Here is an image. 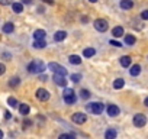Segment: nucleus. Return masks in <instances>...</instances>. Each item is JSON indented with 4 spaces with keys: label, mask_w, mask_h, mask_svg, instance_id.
Returning <instances> with one entry per match:
<instances>
[{
    "label": "nucleus",
    "mask_w": 148,
    "mask_h": 139,
    "mask_svg": "<svg viewBox=\"0 0 148 139\" xmlns=\"http://www.w3.org/2000/svg\"><path fill=\"white\" fill-rule=\"evenodd\" d=\"M112 35H113L115 38L123 36V28H122V26H115V28L112 29Z\"/></svg>",
    "instance_id": "ddd939ff"
},
{
    "label": "nucleus",
    "mask_w": 148,
    "mask_h": 139,
    "mask_svg": "<svg viewBox=\"0 0 148 139\" xmlns=\"http://www.w3.org/2000/svg\"><path fill=\"white\" fill-rule=\"evenodd\" d=\"M119 107L116 106V104H110L109 107H108V114L109 116H112V117H115V116H118L119 114Z\"/></svg>",
    "instance_id": "9d476101"
},
{
    "label": "nucleus",
    "mask_w": 148,
    "mask_h": 139,
    "mask_svg": "<svg viewBox=\"0 0 148 139\" xmlns=\"http://www.w3.org/2000/svg\"><path fill=\"white\" fill-rule=\"evenodd\" d=\"M10 3H12V0H0V5H2V6H8Z\"/></svg>",
    "instance_id": "7c9ffc66"
},
{
    "label": "nucleus",
    "mask_w": 148,
    "mask_h": 139,
    "mask_svg": "<svg viewBox=\"0 0 148 139\" xmlns=\"http://www.w3.org/2000/svg\"><path fill=\"white\" fill-rule=\"evenodd\" d=\"M5 71H6L5 64H0V76H3V74H5Z\"/></svg>",
    "instance_id": "473e14b6"
},
{
    "label": "nucleus",
    "mask_w": 148,
    "mask_h": 139,
    "mask_svg": "<svg viewBox=\"0 0 148 139\" xmlns=\"http://www.w3.org/2000/svg\"><path fill=\"white\" fill-rule=\"evenodd\" d=\"M65 38H67V32H65V31H58V32H55V35H54L55 42H61V41H64Z\"/></svg>",
    "instance_id": "9b49d317"
},
{
    "label": "nucleus",
    "mask_w": 148,
    "mask_h": 139,
    "mask_svg": "<svg viewBox=\"0 0 148 139\" xmlns=\"http://www.w3.org/2000/svg\"><path fill=\"white\" fill-rule=\"evenodd\" d=\"M125 86V81L122 80V78H116L115 81H113V87L116 89V90H119V89H122Z\"/></svg>",
    "instance_id": "b1692460"
},
{
    "label": "nucleus",
    "mask_w": 148,
    "mask_h": 139,
    "mask_svg": "<svg viewBox=\"0 0 148 139\" xmlns=\"http://www.w3.org/2000/svg\"><path fill=\"white\" fill-rule=\"evenodd\" d=\"M48 68L51 70L52 73H57V74H62V76H67V70L62 67V65H60V64H57V62H49L48 64Z\"/></svg>",
    "instance_id": "7ed1b4c3"
},
{
    "label": "nucleus",
    "mask_w": 148,
    "mask_h": 139,
    "mask_svg": "<svg viewBox=\"0 0 148 139\" xmlns=\"http://www.w3.org/2000/svg\"><path fill=\"white\" fill-rule=\"evenodd\" d=\"M71 120H73L74 123H77V125H83V123L87 120V116H86L84 113H82V112H77V113H74V114L71 116Z\"/></svg>",
    "instance_id": "0eeeda50"
},
{
    "label": "nucleus",
    "mask_w": 148,
    "mask_h": 139,
    "mask_svg": "<svg viewBox=\"0 0 148 139\" xmlns=\"http://www.w3.org/2000/svg\"><path fill=\"white\" fill-rule=\"evenodd\" d=\"M62 96H64V102L67 104H74V103H76V94H74L73 89H65Z\"/></svg>",
    "instance_id": "f03ea898"
},
{
    "label": "nucleus",
    "mask_w": 148,
    "mask_h": 139,
    "mask_svg": "<svg viewBox=\"0 0 148 139\" xmlns=\"http://www.w3.org/2000/svg\"><path fill=\"white\" fill-rule=\"evenodd\" d=\"M129 73H131V76H132V77L139 76V73H141V65H138V64L132 65V67H131V70H129Z\"/></svg>",
    "instance_id": "2eb2a0df"
},
{
    "label": "nucleus",
    "mask_w": 148,
    "mask_h": 139,
    "mask_svg": "<svg viewBox=\"0 0 148 139\" xmlns=\"http://www.w3.org/2000/svg\"><path fill=\"white\" fill-rule=\"evenodd\" d=\"M134 125L136 126V127H144L145 125H147V117L144 116V114H141V113H138V114H135L134 116Z\"/></svg>",
    "instance_id": "423d86ee"
},
{
    "label": "nucleus",
    "mask_w": 148,
    "mask_h": 139,
    "mask_svg": "<svg viewBox=\"0 0 148 139\" xmlns=\"http://www.w3.org/2000/svg\"><path fill=\"white\" fill-rule=\"evenodd\" d=\"M19 78L18 77H13V78H10V81H9V86L10 87H16V86H19Z\"/></svg>",
    "instance_id": "a878e982"
},
{
    "label": "nucleus",
    "mask_w": 148,
    "mask_h": 139,
    "mask_svg": "<svg viewBox=\"0 0 148 139\" xmlns=\"http://www.w3.org/2000/svg\"><path fill=\"white\" fill-rule=\"evenodd\" d=\"M95 54H96V49H95V48H86V49L83 51V55H84L86 58H92Z\"/></svg>",
    "instance_id": "5701e85b"
},
{
    "label": "nucleus",
    "mask_w": 148,
    "mask_h": 139,
    "mask_svg": "<svg viewBox=\"0 0 148 139\" xmlns=\"http://www.w3.org/2000/svg\"><path fill=\"white\" fill-rule=\"evenodd\" d=\"M8 104H9L10 107H16V106H18V100H16L15 97H9V99H8Z\"/></svg>",
    "instance_id": "bb28decb"
},
{
    "label": "nucleus",
    "mask_w": 148,
    "mask_h": 139,
    "mask_svg": "<svg viewBox=\"0 0 148 139\" xmlns=\"http://www.w3.org/2000/svg\"><path fill=\"white\" fill-rule=\"evenodd\" d=\"M28 71L31 74H41V73L45 71V64L42 61H39V59H35V61H32L28 65Z\"/></svg>",
    "instance_id": "f257e3e1"
},
{
    "label": "nucleus",
    "mask_w": 148,
    "mask_h": 139,
    "mask_svg": "<svg viewBox=\"0 0 148 139\" xmlns=\"http://www.w3.org/2000/svg\"><path fill=\"white\" fill-rule=\"evenodd\" d=\"M12 9H13L15 13H22L23 12V3H13Z\"/></svg>",
    "instance_id": "4be33fe9"
},
{
    "label": "nucleus",
    "mask_w": 148,
    "mask_h": 139,
    "mask_svg": "<svg viewBox=\"0 0 148 139\" xmlns=\"http://www.w3.org/2000/svg\"><path fill=\"white\" fill-rule=\"evenodd\" d=\"M68 61L73 64V65H80L82 64V58L79 55H70L68 57Z\"/></svg>",
    "instance_id": "dca6fc26"
},
{
    "label": "nucleus",
    "mask_w": 148,
    "mask_h": 139,
    "mask_svg": "<svg viewBox=\"0 0 148 139\" xmlns=\"http://www.w3.org/2000/svg\"><path fill=\"white\" fill-rule=\"evenodd\" d=\"M93 25H95L96 31H99V32H106L108 28H109V25H108V22L105 19H96Z\"/></svg>",
    "instance_id": "20e7f679"
},
{
    "label": "nucleus",
    "mask_w": 148,
    "mask_h": 139,
    "mask_svg": "<svg viewBox=\"0 0 148 139\" xmlns=\"http://www.w3.org/2000/svg\"><path fill=\"white\" fill-rule=\"evenodd\" d=\"M13 31H15V25L12 22H8V23L3 25V32L5 33H12Z\"/></svg>",
    "instance_id": "f3484780"
},
{
    "label": "nucleus",
    "mask_w": 148,
    "mask_h": 139,
    "mask_svg": "<svg viewBox=\"0 0 148 139\" xmlns=\"http://www.w3.org/2000/svg\"><path fill=\"white\" fill-rule=\"evenodd\" d=\"M22 3H25V5H31V3H32V0H22Z\"/></svg>",
    "instance_id": "f704fd0d"
},
{
    "label": "nucleus",
    "mask_w": 148,
    "mask_h": 139,
    "mask_svg": "<svg viewBox=\"0 0 148 139\" xmlns=\"http://www.w3.org/2000/svg\"><path fill=\"white\" fill-rule=\"evenodd\" d=\"M45 46H47L45 39H35V42H34V48H36V49H42V48H45Z\"/></svg>",
    "instance_id": "a211bd4d"
},
{
    "label": "nucleus",
    "mask_w": 148,
    "mask_h": 139,
    "mask_svg": "<svg viewBox=\"0 0 148 139\" xmlns=\"http://www.w3.org/2000/svg\"><path fill=\"white\" fill-rule=\"evenodd\" d=\"M60 138H61V139H67V138H68V139H73V138H74V135H70V133H62V135H60Z\"/></svg>",
    "instance_id": "c756f323"
},
{
    "label": "nucleus",
    "mask_w": 148,
    "mask_h": 139,
    "mask_svg": "<svg viewBox=\"0 0 148 139\" xmlns=\"http://www.w3.org/2000/svg\"><path fill=\"white\" fill-rule=\"evenodd\" d=\"M87 110L89 112H92L93 114H100L102 112H103V104L102 103H90L89 106H87Z\"/></svg>",
    "instance_id": "39448f33"
},
{
    "label": "nucleus",
    "mask_w": 148,
    "mask_h": 139,
    "mask_svg": "<svg viewBox=\"0 0 148 139\" xmlns=\"http://www.w3.org/2000/svg\"><path fill=\"white\" fill-rule=\"evenodd\" d=\"M110 45H113V46H116V48H121V46H122V45H121L119 42H116L115 39H112V41H110Z\"/></svg>",
    "instance_id": "72a5a7b5"
},
{
    "label": "nucleus",
    "mask_w": 148,
    "mask_h": 139,
    "mask_svg": "<svg viewBox=\"0 0 148 139\" xmlns=\"http://www.w3.org/2000/svg\"><path fill=\"white\" fill-rule=\"evenodd\" d=\"M135 42H136V39H135L134 35H126V36H125V44H126V45H134Z\"/></svg>",
    "instance_id": "393cba45"
},
{
    "label": "nucleus",
    "mask_w": 148,
    "mask_h": 139,
    "mask_svg": "<svg viewBox=\"0 0 148 139\" xmlns=\"http://www.w3.org/2000/svg\"><path fill=\"white\" fill-rule=\"evenodd\" d=\"M29 110H31V107H29L28 104H25V103H22V104L19 106V112H21V114H23V116L29 114Z\"/></svg>",
    "instance_id": "412c9836"
},
{
    "label": "nucleus",
    "mask_w": 148,
    "mask_h": 139,
    "mask_svg": "<svg viewBox=\"0 0 148 139\" xmlns=\"http://www.w3.org/2000/svg\"><path fill=\"white\" fill-rule=\"evenodd\" d=\"M119 5H121V7L125 9V10H129V9L134 7V2H132V0H121Z\"/></svg>",
    "instance_id": "f8f14e48"
},
{
    "label": "nucleus",
    "mask_w": 148,
    "mask_h": 139,
    "mask_svg": "<svg viewBox=\"0 0 148 139\" xmlns=\"http://www.w3.org/2000/svg\"><path fill=\"white\" fill-rule=\"evenodd\" d=\"M141 18H142L144 20H148V10H144V12L141 13Z\"/></svg>",
    "instance_id": "2f4dec72"
},
{
    "label": "nucleus",
    "mask_w": 148,
    "mask_h": 139,
    "mask_svg": "<svg viewBox=\"0 0 148 139\" xmlns=\"http://www.w3.org/2000/svg\"><path fill=\"white\" fill-rule=\"evenodd\" d=\"M121 65L125 67V68H128V67L131 65V57H128V55L121 57Z\"/></svg>",
    "instance_id": "6ab92c4d"
},
{
    "label": "nucleus",
    "mask_w": 148,
    "mask_h": 139,
    "mask_svg": "<svg viewBox=\"0 0 148 139\" xmlns=\"http://www.w3.org/2000/svg\"><path fill=\"white\" fill-rule=\"evenodd\" d=\"M64 77H65V76H62V74H57V73H54V81H55L58 86H61V87H65V86H67V81H65Z\"/></svg>",
    "instance_id": "1a4fd4ad"
},
{
    "label": "nucleus",
    "mask_w": 148,
    "mask_h": 139,
    "mask_svg": "<svg viewBox=\"0 0 148 139\" xmlns=\"http://www.w3.org/2000/svg\"><path fill=\"white\" fill-rule=\"evenodd\" d=\"M80 97H82V99H89V97H90V93L84 89V90H82V91H80Z\"/></svg>",
    "instance_id": "c85d7f7f"
},
{
    "label": "nucleus",
    "mask_w": 148,
    "mask_h": 139,
    "mask_svg": "<svg viewBox=\"0 0 148 139\" xmlns=\"http://www.w3.org/2000/svg\"><path fill=\"white\" fill-rule=\"evenodd\" d=\"M45 36H47V32L44 29H36L34 32V39H45Z\"/></svg>",
    "instance_id": "4468645a"
},
{
    "label": "nucleus",
    "mask_w": 148,
    "mask_h": 139,
    "mask_svg": "<svg viewBox=\"0 0 148 139\" xmlns=\"http://www.w3.org/2000/svg\"><path fill=\"white\" fill-rule=\"evenodd\" d=\"M36 99L41 100V102H47V100L49 99L48 90H45V89H38V90H36Z\"/></svg>",
    "instance_id": "6e6552de"
},
{
    "label": "nucleus",
    "mask_w": 148,
    "mask_h": 139,
    "mask_svg": "<svg viewBox=\"0 0 148 139\" xmlns=\"http://www.w3.org/2000/svg\"><path fill=\"white\" fill-rule=\"evenodd\" d=\"M89 2H92V3H96V2H97V0H89Z\"/></svg>",
    "instance_id": "4c0bfd02"
},
{
    "label": "nucleus",
    "mask_w": 148,
    "mask_h": 139,
    "mask_svg": "<svg viewBox=\"0 0 148 139\" xmlns=\"http://www.w3.org/2000/svg\"><path fill=\"white\" fill-rule=\"evenodd\" d=\"M144 104H145V106H147V107H148V97H147V99H145V100H144Z\"/></svg>",
    "instance_id": "c9c22d12"
},
{
    "label": "nucleus",
    "mask_w": 148,
    "mask_h": 139,
    "mask_svg": "<svg viewBox=\"0 0 148 139\" xmlns=\"http://www.w3.org/2000/svg\"><path fill=\"white\" fill-rule=\"evenodd\" d=\"M82 80V74H73L71 76V81L73 83H79Z\"/></svg>",
    "instance_id": "cd10ccee"
},
{
    "label": "nucleus",
    "mask_w": 148,
    "mask_h": 139,
    "mask_svg": "<svg viewBox=\"0 0 148 139\" xmlns=\"http://www.w3.org/2000/svg\"><path fill=\"white\" fill-rule=\"evenodd\" d=\"M2 138H3V132H2V130H0V139H2Z\"/></svg>",
    "instance_id": "e433bc0d"
},
{
    "label": "nucleus",
    "mask_w": 148,
    "mask_h": 139,
    "mask_svg": "<svg viewBox=\"0 0 148 139\" xmlns=\"http://www.w3.org/2000/svg\"><path fill=\"white\" fill-rule=\"evenodd\" d=\"M116 136H118V132L115 129H108L106 133H105V138L106 139H115Z\"/></svg>",
    "instance_id": "aec40b11"
}]
</instances>
